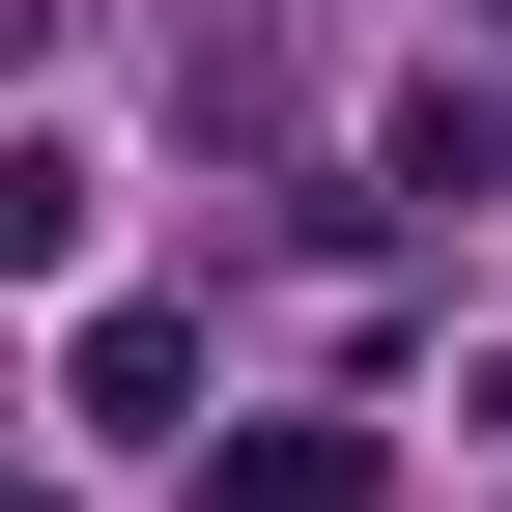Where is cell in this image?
Wrapping results in <instances>:
<instances>
[{
    "label": "cell",
    "mask_w": 512,
    "mask_h": 512,
    "mask_svg": "<svg viewBox=\"0 0 512 512\" xmlns=\"http://www.w3.org/2000/svg\"><path fill=\"white\" fill-rule=\"evenodd\" d=\"M399 484V427H342V399H285V427H200V512H370Z\"/></svg>",
    "instance_id": "1"
},
{
    "label": "cell",
    "mask_w": 512,
    "mask_h": 512,
    "mask_svg": "<svg viewBox=\"0 0 512 512\" xmlns=\"http://www.w3.org/2000/svg\"><path fill=\"white\" fill-rule=\"evenodd\" d=\"M456 427H484V456H512V342H484V370H456Z\"/></svg>",
    "instance_id": "4"
},
{
    "label": "cell",
    "mask_w": 512,
    "mask_h": 512,
    "mask_svg": "<svg viewBox=\"0 0 512 512\" xmlns=\"http://www.w3.org/2000/svg\"><path fill=\"white\" fill-rule=\"evenodd\" d=\"M57 370H86V427H114V456H143V427L200 399V342H171V313H86V342H57Z\"/></svg>",
    "instance_id": "2"
},
{
    "label": "cell",
    "mask_w": 512,
    "mask_h": 512,
    "mask_svg": "<svg viewBox=\"0 0 512 512\" xmlns=\"http://www.w3.org/2000/svg\"><path fill=\"white\" fill-rule=\"evenodd\" d=\"M370 171H399V200H512V114H484V86H399V143H370Z\"/></svg>",
    "instance_id": "3"
}]
</instances>
